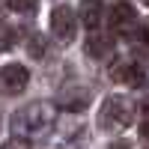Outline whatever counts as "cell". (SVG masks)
Wrapping results in <instances>:
<instances>
[{
    "label": "cell",
    "mask_w": 149,
    "mask_h": 149,
    "mask_svg": "<svg viewBox=\"0 0 149 149\" xmlns=\"http://www.w3.org/2000/svg\"><path fill=\"white\" fill-rule=\"evenodd\" d=\"M86 104H90V93L84 86H69V90L60 93V107H66V110H84Z\"/></svg>",
    "instance_id": "cell-8"
},
{
    "label": "cell",
    "mask_w": 149,
    "mask_h": 149,
    "mask_svg": "<svg viewBox=\"0 0 149 149\" xmlns=\"http://www.w3.org/2000/svg\"><path fill=\"white\" fill-rule=\"evenodd\" d=\"M146 107H149V98H146Z\"/></svg>",
    "instance_id": "cell-19"
},
{
    "label": "cell",
    "mask_w": 149,
    "mask_h": 149,
    "mask_svg": "<svg viewBox=\"0 0 149 149\" xmlns=\"http://www.w3.org/2000/svg\"><path fill=\"white\" fill-rule=\"evenodd\" d=\"M42 149H63V146H42Z\"/></svg>",
    "instance_id": "cell-17"
},
{
    "label": "cell",
    "mask_w": 149,
    "mask_h": 149,
    "mask_svg": "<svg viewBox=\"0 0 149 149\" xmlns=\"http://www.w3.org/2000/svg\"><path fill=\"white\" fill-rule=\"evenodd\" d=\"M140 143H143V149H149V122L140 125Z\"/></svg>",
    "instance_id": "cell-15"
},
{
    "label": "cell",
    "mask_w": 149,
    "mask_h": 149,
    "mask_svg": "<svg viewBox=\"0 0 149 149\" xmlns=\"http://www.w3.org/2000/svg\"><path fill=\"white\" fill-rule=\"evenodd\" d=\"M110 78H113L116 84H128V86H140L146 81V72H143V63L140 60H116L113 66H110Z\"/></svg>",
    "instance_id": "cell-5"
},
{
    "label": "cell",
    "mask_w": 149,
    "mask_h": 149,
    "mask_svg": "<svg viewBox=\"0 0 149 149\" xmlns=\"http://www.w3.org/2000/svg\"><path fill=\"white\" fill-rule=\"evenodd\" d=\"M140 3H146V6H149V0H140Z\"/></svg>",
    "instance_id": "cell-18"
},
{
    "label": "cell",
    "mask_w": 149,
    "mask_h": 149,
    "mask_svg": "<svg viewBox=\"0 0 149 149\" xmlns=\"http://www.w3.org/2000/svg\"><path fill=\"white\" fill-rule=\"evenodd\" d=\"M137 24V12L131 3H116L110 9V27L116 33H131V27Z\"/></svg>",
    "instance_id": "cell-6"
},
{
    "label": "cell",
    "mask_w": 149,
    "mask_h": 149,
    "mask_svg": "<svg viewBox=\"0 0 149 149\" xmlns=\"http://www.w3.org/2000/svg\"><path fill=\"white\" fill-rule=\"evenodd\" d=\"M51 33L63 45H69L74 39V33H78V18H74V12L69 6H54V12H51Z\"/></svg>",
    "instance_id": "cell-4"
},
{
    "label": "cell",
    "mask_w": 149,
    "mask_h": 149,
    "mask_svg": "<svg viewBox=\"0 0 149 149\" xmlns=\"http://www.w3.org/2000/svg\"><path fill=\"white\" fill-rule=\"evenodd\" d=\"M110 149H131V143H125V140H119V143H113Z\"/></svg>",
    "instance_id": "cell-16"
},
{
    "label": "cell",
    "mask_w": 149,
    "mask_h": 149,
    "mask_svg": "<svg viewBox=\"0 0 149 149\" xmlns=\"http://www.w3.org/2000/svg\"><path fill=\"white\" fill-rule=\"evenodd\" d=\"M30 84V72L21 63H9L0 69V95H21Z\"/></svg>",
    "instance_id": "cell-3"
},
{
    "label": "cell",
    "mask_w": 149,
    "mask_h": 149,
    "mask_svg": "<svg viewBox=\"0 0 149 149\" xmlns=\"http://www.w3.org/2000/svg\"><path fill=\"white\" fill-rule=\"evenodd\" d=\"M0 149H30V146H27V140H24V137H12V140H6Z\"/></svg>",
    "instance_id": "cell-13"
},
{
    "label": "cell",
    "mask_w": 149,
    "mask_h": 149,
    "mask_svg": "<svg viewBox=\"0 0 149 149\" xmlns=\"http://www.w3.org/2000/svg\"><path fill=\"white\" fill-rule=\"evenodd\" d=\"M134 102L128 95H107L102 110H98V125H102L104 131H122L131 125L134 119Z\"/></svg>",
    "instance_id": "cell-2"
},
{
    "label": "cell",
    "mask_w": 149,
    "mask_h": 149,
    "mask_svg": "<svg viewBox=\"0 0 149 149\" xmlns=\"http://www.w3.org/2000/svg\"><path fill=\"white\" fill-rule=\"evenodd\" d=\"M54 119H57L54 107L45 104V102H39V104L21 107L18 113L9 119V125H12V131H18L21 137H27V134H42V131H48V128L54 125Z\"/></svg>",
    "instance_id": "cell-1"
},
{
    "label": "cell",
    "mask_w": 149,
    "mask_h": 149,
    "mask_svg": "<svg viewBox=\"0 0 149 149\" xmlns=\"http://www.w3.org/2000/svg\"><path fill=\"white\" fill-rule=\"evenodd\" d=\"M137 36L143 39V45H149V21H143L140 27H137Z\"/></svg>",
    "instance_id": "cell-14"
},
{
    "label": "cell",
    "mask_w": 149,
    "mask_h": 149,
    "mask_svg": "<svg viewBox=\"0 0 149 149\" xmlns=\"http://www.w3.org/2000/svg\"><path fill=\"white\" fill-rule=\"evenodd\" d=\"M104 18V6L102 0H81V21L86 24L90 30H95Z\"/></svg>",
    "instance_id": "cell-9"
},
{
    "label": "cell",
    "mask_w": 149,
    "mask_h": 149,
    "mask_svg": "<svg viewBox=\"0 0 149 149\" xmlns=\"http://www.w3.org/2000/svg\"><path fill=\"white\" fill-rule=\"evenodd\" d=\"M12 45H15V30L9 24H0V51H6Z\"/></svg>",
    "instance_id": "cell-11"
},
{
    "label": "cell",
    "mask_w": 149,
    "mask_h": 149,
    "mask_svg": "<svg viewBox=\"0 0 149 149\" xmlns=\"http://www.w3.org/2000/svg\"><path fill=\"white\" fill-rule=\"evenodd\" d=\"M12 12H24V15H30V12H36V6H39V0H6Z\"/></svg>",
    "instance_id": "cell-10"
},
{
    "label": "cell",
    "mask_w": 149,
    "mask_h": 149,
    "mask_svg": "<svg viewBox=\"0 0 149 149\" xmlns=\"http://www.w3.org/2000/svg\"><path fill=\"white\" fill-rule=\"evenodd\" d=\"M84 48H86V54H90L93 60H104L110 51H113V36H107V33H90Z\"/></svg>",
    "instance_id": "cell-7"
},
{
    "label": "cell",
    "mask_w": 149,
    "mask_h": 149,
    "mask_svg": "<svg viewBox=\"0 0 149 149\" xmlns=\"http://www.w3.org/2000/svg\"><path fill=\"white\" fill-rule=\"evenodd\" d=\"M27 51H30L33 57H42V54H45V45H42V39H39V33H36L33 39H30V45H27Z\"/></svg>",
    "instance_id": "cell-12"
}]
</instances>
